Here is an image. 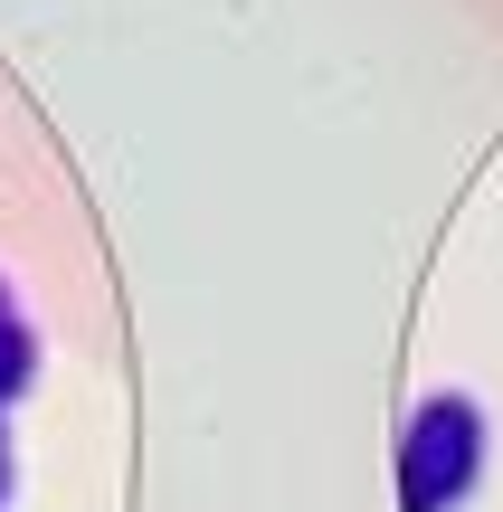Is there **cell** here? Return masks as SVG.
<instances>
[{
	"mask_svg": "<svg viewBox=\"0 0 503 512\" xmlns=\"http://www.w3.org/2000/svg\"><path fill=\"white\" fill-rule=\"evenodd\" d=\"M485 475V418L475 399H428L399 437V512H456Z\"/></svg>",
	"mask_w": 503,
	"mask_h": 512,
	"instance_id": "obj_1",
	"label": "cell"
},
{
	"mask_svg": "<svg viewBox=\"0 0 503 512\" xmlns=\"http://www.w3.org/2000/svg\"><path fill=\"white\" fill-rule=\"evenodd\" d=\"M29 380H38V332H29V323L10 313V323H0V408H10V399H19Z\"/></svg>",
	"mask_w": 503,
	"mask_h": 512,
	"instance_id": "obj_2",
	"label": "cell"
},
{
	"mask_svg": "<svg viewBox=\"0 0 503 512\" xmlns=\"http://www.w3.org/2000/svg\"><path fill=\"white\" fill-rule=\"evenodd\" d=\"M0 494H10V427H0Z\"/></svg>",
	"mask_w": 503,
	"mask_h": 512,
	"instance_id": "obj_3",
	"label": "cell"
}]
</instances>
